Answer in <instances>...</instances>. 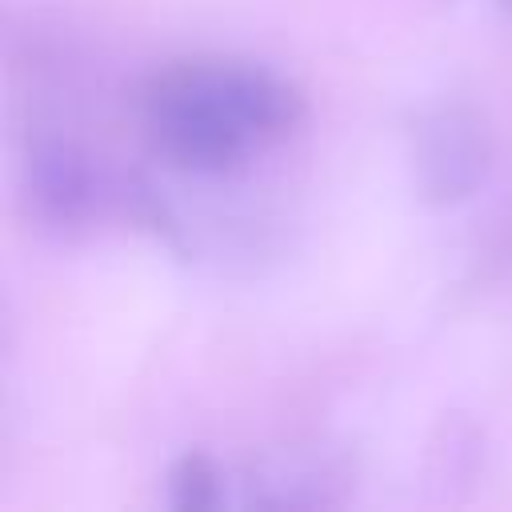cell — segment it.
<instances>
[{"instance_id": "3957f363", "label": "cell", "mask_w": 512, "mask_h": 512, "mask_svg": "<svg viewBox=\"0 0 512 512\" xmlns=\"http://www.w3.org/2000/svg\"><path fill=\"white\" fill-rule=\"evenodd\" d=\"M24 188L32 208L48 224H80L96 204V172L88 156L60 136H44L28 148L24 160Z\"/></svg>"}, {"instance_id": "8992f818", "label": "cell", "mask_w": 512, "mask_h": 512, "mask_svg": "<svg viewBox=\"0 0 512 512\" xmlns=\"http://www.w3.org/2000/svg\"><path fill=\"white\" fill-rule=\"evenodd\" d=\"M504 4H512V0H504Z\"/></svg>"}, {"instance_id": "5b68a950", "label": "cell", "mask_w": 512, "mask_h": 512, "mask_svg": "<svg viewBox=\"0 0 512 512\" xmlns=\"http://www.w3.org/2000/svg\"><path fill=\"white\" fill-rule=\"evenodd\" d=\"M132 204H136V216L156 232V236H164L172 248H180V232H176V224H172V216H168V208L156 200V192L140 180V176H132Z\"/></svg>"}, {"instance_id": "277c9868", "label": "cell", "mask_w": 512, "mask_h": 512, "mask_svg": "<svg viewBox=\"0 0 512 512\" xmlns=\"http://www.w3.org/2000/svg\"><path fill=\"white\" fill-rule=\"evenodd\" d=\"M220 496V472L204 452H184L168 472V500L176 512H208Z\"/></svg>"}, {"instance_id": "6da1fadb", "label": "cell", "mask_w": 512, "mask_h": 512, "mask_svg": "<svg viewBox=\"0 0 512 512\" xmlns=\"http://www.w3.org/2000/svg\"><path fill=\"white\" fill-rule=\"evenodd\" d=\"M144 124L152 148L184 172H228L256 140L232 100L228 64H184L156 76L144 96Z\"/></svg>"}, {"instance_id": "7a4b0ae2", "label": "cell", "mask_w": 512, "mask_h": 512, "mask_svg": "<svg viewBox=\"0 0 512 512\" xmlns=\"http://www.w3.org/2000/svg\"><path fill=\"white\" fill-rule=\"evenodd\" d=\"M492 164V136L484 120L464 108L448 104L420 120L416 128V184L428 204H460L476 192Z\"/></svg>"}]
</instances>
